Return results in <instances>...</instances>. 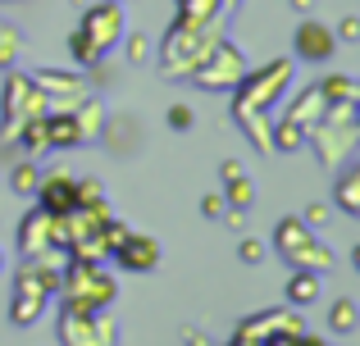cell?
Masks as SVG:
<instances>
[{
  "label": "cell",
  "mask_w": 360,
  "mask_h": 346,
  "mask_svg": "<svg viewBox=\"0 0 360 346\" xmlns=\"http://www.w3.org/2000/svg\"><path fill=\"white\" fill-rule=\"evenodd\" d=\"M292 73H297V60L278 55V60L260 64V69H246L242 82L233 87V119H238V128L246 133V142H251L260 155H274L269 119H274V105L288 96Z\"/></svg>",
  "instance_id": "obj_1"
},
{
  "label": "cell",
  "mask_w": 360,
  "mask_h": 346,
  "mask_svg": "<svg viewBox=\"0 0 360 346\" xmlns=\"http://www.w3.org/2000/svg\"><path fill=\"white\" fill-rule=\"evenodd\" d=\"M224 36H229V14H224V9L214 18H205V23H192V27L174 23L165 32V41H160V73H165L169 82H187Z\"/></svg>",
  "instance_id": "obj_2"
},
{
  "label": "cell",
  "mask_w": 360,
  "mask_h": 346,
  "mask_svg": "<svg viewBox=\"0 0 360 346\" xmlns=\"http://www.w3.org/2000/svg\"><path fill=\"white\" fill-rule=\"evenodd\" d=\"M60 310L64 314H91L115 305L119 296V278L105 269V260H69L60 278Z\"/></svg>",
  "instance_id": "obj_3"
},
{
  "label": "cell",
  "mask_w": 360,
  "mask_h": 346,
  "mask_svg": "<svg viewBox=\"0 0 360 346\" xmlns=\"http://www.w3.org/2000/svg\"><path fill=\"white\" fill-rule=\"evenodd\" d=\"M306 146L315 151V160L328 173H338L347 160H356V146H360L356 105H324V119L306 133Z\"/></svg>",
  "instance_id": "obj_4"
},
{
  "label": "cell",
  "mask_w": 360,
  "mask_h": 346,
  "mask_svg": "<svg viewBox=\"0 0 360 346\" xmlns=\"http://www.w3.org/2000/svg\"><path fill=\"white\" fill-rule=\"evenodd\" d=\"M274 251L288 269H310V274H328L338 265V255L328 251V241L315 237V228H306L301 219H278L274 223Z\"/></svg>",
  "instance_id": "obj_5"
},
{
  "label": "cell",
  "mask_w": 360,
  "mask_h": 346,
  "mask_svg": "<svg viewBox=\"0 0 360 346\" xmlns=\"http://www.w3.org/2000/svg\"><path fill=\"white\" fill-rule=\"evenodd\" d=\"M46 114V96L27 73L5 69V87H0V133H5V151H14V137L27 119Z\"/></svg>",
  "instance_id": "obj_6"
},
{
  "label": "cell",
  "mask_w": 360,
  "mask_h": 346,
  "mask_svg": "<svg viewBox=\"0 0 360 346\" xmlns=\"http://www.w3.org/2000/svg\"><path fill=\"white\" fill-rule=\"evenodd\" d=\"M27 78L41 87L46 114H69V109H78L82 100L91 96V82L82 78V73H69V69H32Z\"/></svg>",
  "instance_id": "obj_7"
},
{
  "label": "cell",
  "mask_w": 360,
  "mask_h": 346,
  "mask_svg": "<svg viewBox=\"0 0 360 346\" xmlns=\"http://www.w3.org/2000/svg\"><path fill=\"white\" fill-rule=\"evenodd\" d=\"M60 342L64 346H119V319L105 310L91 314H64L60 310Z\"/></svg>",
  "instance_id": "obj_8"
},
{
  "label": "cell",
  "mask_w": 360,
  "mask_h": 346,
  "mask_svg": "<svg viewBox=\"0 0 360 346\" xmlns=\"http://www.w3.org/2000/svg\"><path fill=\"white\" fill-rule=\"evenodd\" d=\"M246 69H251V64L242 60V51L229 41V36H224V41L214 46L210 55H205V64H201V69H196L187 82H196V87H205V91H233V87L242 82Z\"/></svg>",
  "instance_id": "obj_9"
},
{
  "label": "cell",
  "mask_w": 360,
  "mask_h": 346,
  "mask_svg": "<svg viewBox=\"0 0 360 346\" xmlns=\"http://www.w3.org/2000/svg\"><path fill=\"white\" fill-rule=\"evenodd\" d=\"M78 32L87 36L91 46H96L101 55H110L115 46L123 41V32H128V18H123V5L119 0H91L87 9H82V23Z\"/></svg>",
  "instance_id": "obj_10"
},
{
  "label": "cell",
  "mask_w": 360,
  "mask_h": 346,
  "mask_svg": "<svg viewBox=\"0 0 360 346\" xmlns=\"http://www.w3.org/2000/svg\"><path fill=\"white\" fill-rule=\"evenodd\" d=\"M306 328V319L297 314V305L292 310H260V314H246L238 319V328H233V338H246V342H269V338H288V333H301Z\"/></svg>",
  "instance_id": "obj_11"
},
{
  "label": "cell",
  "mask_w": 360,
  "mask_h": 346,
  "mask_svg": "<svg viewBox=\"0 0 360 346\" xmlns=\"http://www.w3.org/2000/svg\"><path fill=\"white\" fill-rule=\"evenodd\" d=\"M338 51V36L328 23H319V18H301L297 32H292V60L301 64H328Z\"/></svg>",
  "instance_id": "obj_12"
},
{
  "label": "cell",
  "mask_w": 360,
  "mask_h": 346,
  "mask_svg": "<svg viewBox=\"0 0 360 346\" xmlns=\"http://www.w3.org/2000/svg\"><path fill=\"white\" fill-rule=\"evenodd\" d=\"M46 251H60L55 246V214H46L41 205H32V210L18 219V255L32 260V255H46Z\"/></svg>",
  "instance_id": "obj_13"
},
{
  "label": "cell",
  "mask_w": 360,
  "mask_h": 346,
  "mask_svg": "<svg viewBox=\"0 0 360 346\" xmlns=\"http://www.w3.org/2000/svg\"><path fill=\"white\" fill-rule=\"evenodd\" d=\"M32 201L41 205L46 214H69L73 205H78V178H69L64 169H55V173H41V182H37Z\"/></svg>",
  "instance_id": "obj_14"
},
{
  "label": "cell",
  "mask_w": 360,
  "mask_h": 346,
  "mask_svg": "<svg viewBox=\"0 0 360 346\" xmlns=\"http://www.w3.org/2000/svg\"><path fill=\"white\" fill-rule=\"evenodd\" d=\"M115 260H119L123 274H155L160 269V241L146 237V232H128L123 246L115 251Z\"/></svg>",
  "instance_id": "obj_15"
},
{
  "label": "cell",
  "mask_w": 360,
  "mask_h": 346,
  "mask_svg": "<svg viewBox=\"0 0 360 346\" xmlns=\"http://www.w3.org/2000/svg\"><path fill=\"white\" fill-rule=\"evenodd\" d=\"M274 119H283V124H292V128H301V133H310V128L324 119V96H319V87L297 91V96L288 100V109H283V114H274Z\"/></svg>",
  "instance_id": "obj_16"
},
{
  "label": "cell",
  "mask_w": 360,
  "mask_h": 346,
  "mask_svg": "<svg viewBox=\"0 0 360 346\" xmlns=\"http://www.w3.org/2000/svg\"><path fill=\"white\" fill-rule=\"evenodd\" d=\"M333 205L342 214H360V164L356 160H347L342 169H338V182H333Z\"/></svg>",
  "instance_id": "obj_17"
},
{
  "label": "cell",
  "mask_w": 360,
  "mask_h": 346,
  "mask_svg": "<svg viewBox=\"0 0 360 346\" xmlns=\"http://www.w3.org/2000/svg\"><path fill=\"white\" fill-rule=\"evenodd\" d=\"M46 146L51 151H78L82 146V133H78V119L69 114H46Z\"/></svg>",
  "instance_id": "obj_18"
},
{
  "label": "cell",
  "mask_w": 360,
  "mask_h": 346,
  "mask_svg": "<svg viewBox=\"0 0 360 346\" xmlns=\"http://www.w3.org/2000/svg\"><path fill=\"white\" fill-rule=\"evenodd\" d=\"M288 305H297V310H306V305L319 301V292H324V274H310V269H292L288 278Z\"/></svg>",
  "instance_id": "obj_19"
},
{
  "label": "cell",
  "mask_w": 360,
  "mask_h": 346,
  "mask_svg": "<svg viewBox=\"0 0 360 346\" xmlns=\"http://www.w3.org/2000/svg\"><path fill=\"white\" fill-rule=\"evenodd\" d=\"M315 87H319V96H324V105H360V87L347 73H324Z\"/></svg>",
  "instance_id": "obj_20"
},
{
  "label": "cell",
  "mask_w": 360,
  "mask_h": 346,
  "mask_svg": "<svg viewBox=\"0 0 360 346\" xmlns=\"http://www.w3.org/2000/svg\"><path fill=\"white\" fill-rule=\"evenodd\" d=\"M73 119H78V133H82V146H91V142H101V133H105V105H101L96 96H87L78 109H73Z\"/></svg>",
  "instance_id": "obj_21"
},
{
  "label": "cell",
  "mask_w": 360,
  "mask_h": 346,
  "mask_svg": "<svg viewBox=\"0 0 360 346\" xmlns=\"http://www.w3.org/2000/svg\"><path fill=\"white\" fill-rule=\"evenodd\" d=\"M46 305H51V296H23V292H14V296H9V324H14V328H32V324L46 314Z\"/></svg>",
  "instance_id": "obj_22"
},
{
  "label": "cell",
  "mask_w": 360,
  "mask_h": 346,
  "mask_svg": "<svg viewBox=\"0 0 360 346\" xmlns=\"http://www.w3.org/2000/svg\"><path fill=\"white\" fill-rule=\"evenodd\" d=\"M37 182H41V164H37V160H27V155H18V160L9 164V192H14V196H23V201H32Z\"/></svg>",
  "instance_id": "obj_23"
},
{
  "label": "cell",
  "mask_w": 360,
  "mask_h": 346,
  "mask_svg": "<svg viewBox=\"0 0 360 346\" xmlns=\"http://www.w3.org/2000/svg\"><path fill=\"white\" fill-rule=\"evenodd\" d=\"M356 328H360V305L352 296H338V301L328 305V333H333V338H352Z\"/></svg>",
  "instance_id": "obj_24"
},
{
  "label": "cell",
  "mask_w": 360,
  "mask_h": 346,
  "mask_svg": "<svg viewBox=\"0 0 360 346\" xmlns=\"http://www.w3.org/2000/svg\"><path fill=\"white\" fill-rule=\"evenodd\" d=\"M78 210H91V214H101V219H110V192L96 182V178H78Z\"/></svg>",
  "instance_id": "obj_25"
},
{
  "label": "cell",
  "mask_w": 360,
  "mask_h": 346,
  "mask_svg": "<svg viewBox=\"0 0 360 346\" xmlns=\"http://www.w3.org/2000/svg\"><path fill=\"white\" fill-rule=\"evenodd\" d=\"M18 55H23V32H18L14 23L0 18V69H14Z\"/></svg>",
  "instance_id": "obj_26"
},
{
  "label": "cell",
  "mask_w": 360,
  "mask_h": 346,
  "mask_svg": "<svg viewBox=\"0 0 360 346\" xmlns=\"http://www.w3.org/2000/svg\"><path fill=\"white\" fill-rule=\"evenodd\" d=\"M69 55H73V64H78V69H101V60H105V55H101L96 46L78 32V27L69 32Z\"/></svg>",
  "instance_id": "obj_27"
},
{
  "label": "cell",
  "mask_w": 360,
  "mask_h": 346,
  "mask_svg": "<svg viewBox=\"0 0 360 346\" xmlns=\"http://www.w3.org/2000/svg\"><path fill=\"white\" fill-rule=\"evenodd\" d=\"M224 201L238 205V210H251V205H255V182H251L246 173L229 178V182H224Z\"/></svg>",
  "instance_id": "obj_28"
},
{
  "label": "cell",
  "mask_w": 360,
  "mask_h": 346,
  "mask_svg": "<svg viewBox=\"0 0 360 346\" xmlns=\"http://www.w3.org/2000/svg\"><path fill=\"white\" fill-rule=\"evenodd\" d=\"M128 232H132V228H128L123 219H115V214H110V219L96 228V237H101V251H105V260H110V255H115V251L123 246V237H128Z\"/></svg>",
  "instance_id": "obj_29"
},
{
  "label": "cell",
  "mask_w": 360,
  "mask_h": 346,
  "mask_svg": "<svg viewBox=\"0 0 360 346\" xmlns=\"http://www.w3.org/2000/svg\"><path fill=\"white\" fill-rule=\"evenodd\" d=\"M165 124L174 128V133H192V128H196L192 105H183V100H178V105H169V109H165Z\"/></svg>",
  "instance_id": "obj_30"
},
{
  "label": "cell",
  "mask_w": 360,
  "mask_h": 346,
  "mask_svg": "<svg viewBox=\"0 0 360 346\" xmlns=\"http://www.w3.org/2000/svg\"><path fill=\"white\" fill-rule=\"evenodd\" d=\"M123 51H128V64H146L150 60V41H146V36H141V32H123Z\"/></svg>",
  "instance_id": "obj_31"
},
{
  "label": "cell",
  "mask_w": 360,
  "mask_h": 346,
  "mask_svg": "<svg viewBox=\"0 0 360 346\" xmlns=\"http://www.w3.org/2000/svg\"><path fill=\"white\" fill-rule=\"evenodd\" d=\"M264 346H328L319 333H310V328H301V333H288V338H269Z\"/></svg>",
  "instance_id": "obj_32"
},
{
  "label": "cell",
  "mask_w": 360,
  "mask_h": 346,
  "mask_svg": "<svg viewBox=\"0 0 360 346\" xmlns=\"http://www.w3.org/2000/svg\"><path fill=\"white\" fill-rule=\"evenodd\" d=\"M238 260H242V265H260V260H264V246L255 237H242L238 241Z\"/></svg>",
  "instance_id": "obj_33"
},
{
  "label": "cell",
  "mask_w": 360,
  "mask_h": 346,
  "mask_svg": "<svg viewBox=\"0 0 360 346\" xmlns=\"http://www.w3.org/2000/svg\"><path fill=\"white\" fill-rule=\"evenodd\" d=\"M301 223H306V228H324V223H328V205L324 201H310L306 214H301Z\"/></svg>",
  "instance_id": "obj_34"
},
{
  "label": "cell",
  "mask_w": 360,
  "mask_h": 346,
  "mask_svg": "<svg viewBox=\"0 0 360 346\" xmlns=\"http://www.w3.org/2000/svg\"><path fill=\"white\" fill-rule=\"evenodd\" d=\"M224 210H229V201H224V192H205V196H201V214H205V219H219Z\"/></svg>",
  "instance_id": "obj_35"
},
{
  "label": "cell",
  "mask_w": 360,
  "mask_h": 346,
  "mask_svg": "<svg viewBox=\"0 0 360 346\" xmlns=\"http://www.w3.org/2000/svg\"><path fill=\"white\" fill-rule=\"evenodd\" d=\"M333 36H338V41H347V46H356V41H360V18H356V14H347L342 23H338V32H333Z\"/></svg>",
  "instance_id": "obj_36"
},
{
  "label": "cell",
  "mask_w": 360,
  "mask_h": 346,
  "mask_svg": "<svg viewBox=\"0 0 360 346\" xmlns=\"http://www.w3.org/2000/svg\"><path fill=\"white\" fill-rule=\"evenodd\" d=\"M219 219H224V223H229V228H238V232L246 228V210H238V205H229V210H224V214H219Z\"/></svg>",
  "instance_id": "obj_37"
},
{
  "label": "cell",
  "mask_w": 360,
  "mask_h": 346,
  "mask_svg": "<svg viewBox=\"0 0 360 346\" xmlns=\"http://www.w3.org/2000/svg\"><path fill=\"white\" fill-rule=\"evenodd\" d=\"M183 346H214L201 328H183Z\"/></svg>",
  "instance_id": "obj_38"
},
{
  "label": "cell",
  "mask_w": 360,
  "mask_h": 346,
  "mask_svg": "<svg viewBox=\"0 0 360 346\" xmlns=\"http://www.w3.org/2000/svg\"><path fill=\"white\" fill-rule=\"evenodd\" d=\"M219 173H224V182H229V178H238V173H246V169H242V160H224Z\"/></svg>",
  "instance_id": "obj_39"
},
{
  "label": "cell",
  "mask_w": 360,
  "mask_h": 346,
  "mask_svg": "<svg viewBox=\"0 0 360 346\" xmlns=\"http://www.w3.org/2000/svg\"><path fill=\"white\" fill-rule=\"evenodd\" d=\"M292 9H297V14H310V5H315V0H288Z\"/></svg>",
  "instance_id": "obj_40"
},
{
  "label": "cell",
  "mask_w": 360,
  "mask_h": 346,
  "mask_svg": "<svg viewBox=\"0 0 360 346\" xmlns=\"http://www.w3.org/2000/svg\"><path fill=\"white\" fill-rule=\"evenodd\" d=\"M238 5H242V0H219V9H224V14H233Z\"/></svg>",
  "instance_id": "obj_41"
},
{
  "label": "cell",
  "mask_w": 360,
  "mask_h": 346,
  "mask_svg": "<svg viewBox=\"0 0 360 346\" xmlns=\"http://www.w3.org/2000/svg\"><path fill=\"white\" fill-rule=\"evenodd\" d=\"M229 346H260V342H246V338H233Z\"/></svg>",
  "instance_id": "obj_42"
},
{
  "label": "cell",
  "mask_w": 360,
  "mask_h": 346,
  "mask_svg": "<svg viewBox=\"0 0 360 346\" xmlns=\"http://www.w3.org/2000/svg\"><path fill=\"white\" fill-rule=\"evenodd\" d=\"M0 269H5V255H0Z\"/></svg>",
  "instance_id": "obj_43"
}]
</instances>
